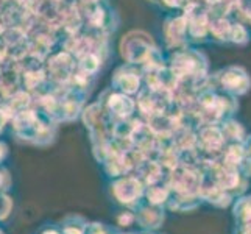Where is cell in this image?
Instances as JSON below:
<instances>
[{
	"label": "cell",
	"mask_w": 251,
	"mask_h": 234,
	"mask_svg": "<svg viewBox=\"0 0 251 234\" xmlns=\"http://www.w3.org/2000/svg\"><path fill=\"white\" fill-rule=\"evenodd\" d=\"M170 69L178 80H200L207 77V58L192 49H183L172 56Z\"/></svg>",
	"instance_id": "6da1fadb"
},
{
	"label": "cell",
	"mask_w": 251,
	"mask_h": 234,
	"mask_svg": "<svg viewBox=\"0 0 251 234\" xmlns=\"http://www.w3.org/2000/svg\"><path fill=\"white\" fill-rule=\"evenodd\" d=\"M215 83L220 89L231 95H242L251 88V78L240 66H228L215 75Z\"/></svg>",
	"instance_id": "7a4b0ae2"
},
{
	"label": "cell",
	"mask_w": 251,
	"mask_h": 234,
	"mask_svg": "<svg viewBox=\"0 0 251 234\" xmlns=\"http://www.w3.org/2000/svg\"><path fill=\"white\" fill-rule=\"evenodd\" d=\"M187 34V24L184 16L179 17H173L167 22L166 27V36H167V42L170 46H178L184 41V36Z\"/></svg>",
	"instance_id": "3957f363"
},
{
	"label": "cell",
	"mask_w": 251,
	"mask_h": 234,
	"mask_svg": "<svg viewBox=\"0 0 251 234\" xmlns=\"http://www.w3.org/2000/svg\"><path fill=\"white\" fill-rule=\"evenodd\" d=\"M231 25H232V22L228 19V17H209V25H207V30H209V33L215 39L229 41Z\"/></svg>",
	"instance_id": "277c9868"
},
{
	"label": "cell",
	"mask_w": 251,
	"mask_h": 234,
	"mask_svg": "<svg viewBox=\"0 0 251 234\" xmlns=\"http://www.w3.org/2000/svg\"><path fill=\"white\" fill-rule=\"evenodd\" d=\"M229 41L234 42L237 46L247 44L248 42V31L242 24L239 22H232L231 25V33H229Z\"/></svg>",
	"instance_id": "5b68a950"
},
{
	"label": "cell",
	"mask_w": 251,
	"mask_h": 234,
	"mask_svg": "<svg viewBox=\"0 0 251 234\" xmlns=\"http://www.w3.org/2000/svg\"><path fill=\"white\" fill-rule=\"evenodd\" d=\"M223 131H225V134L234 137V139H240L239 136L244 134V130H242V127L236 122H226L223 127Z\"/></svg>",
	"instance_id": "8992f818"
},
{
	"label": "cell",
	"mask_w": 251,
	"mask_h": 234,
	"mask_svg": "<svg viewBox=\"0 0 251 234\" xmlns=\"http://www.w3.org/2000/svg\"><path fill=\"white\" fill-rule=\"evenodd\" d=\"M234 5L242 13V16H245L248 21H251V0H234Z\"/></svg>",
	"instance_id": "52a82bcc"
}]
</instances>
